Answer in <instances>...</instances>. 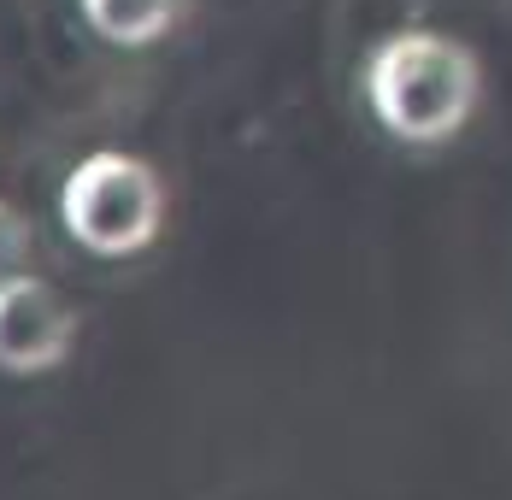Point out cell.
Wrapping results in <instances>:
<instances>
[{
    "label": "cell",
    "instance_id": "cell-3",
    "mask_svg": "<svg viewBox=\"0 0 512 500\" xmlns=\"http://www.w3.org/2000/svg\"><path fill=\"white\" fill-rule=\"evenodd\" d=\"M77 342V312L59 300L53 283L18 271L0 283V371L36 377L65 365V353Z\"/></svg>",
    "mask_w": 512,
    "mask_h": 500
},
{
    "label": "cell",
    "instance_id": "cell-2",
    "mask_svg": "<svg viewBox=\"0 0 512 500\" xmlns=\"http://www.w3.org/2000/svg\"><path fill=\"white\" fill-rule=\"evenodd\" d=\"M65 230L101 259H130L159 236L165 224V183L148 159L136 153H89L65 189H59Z\"/></svg>",
    "mask_w": 512,
    "mask_h": 500
},
{
    "label": "cell",
    "instance_id": "cell-1",
    "mask_svg": "<svg viewBox=\"0 0 512 500\" xmlns=\"http://www.w3.org/2000/svg\"><path fill=\"white\" fill-rule=\"evenodd\" d=\"M483 95L477 53L442 30H395L365 59V100L389 136L412 148L454 142Z\"/></svg>",
    "mask_w": 512,
    "mask_h": 500
},
{
    "label": "cell",
    "instance_id": "cell-4",
    "mask_svg": "<svg viewBox=\"0 0 512 500\" xmlns=\"http://www.w3.org/2000/svg\"><path fill=\"white\" fill-rule=\"evenodd\" d=\"M195 0H83V18L118 48H148L189 18Z\"/></svg>",
    "mask_w": 512,
    "mask_h": 500
},
{
    "label": "cell",
    "instance_id": "cell-5",
    "mask_svg": "<svg viewBox=\"0 0 512 500\" xmlns=\"http://www.w3.org/2000/svg\"><path fill=\"white\" fill-rule=\"evenodd\" d=\"M30 253H36V242H30V218H24L18 206L0 200V283L18 277V271H30Z\"/></svg>",
    "mask_w": 512,
    "mask_h": 500
}]
</instances>
